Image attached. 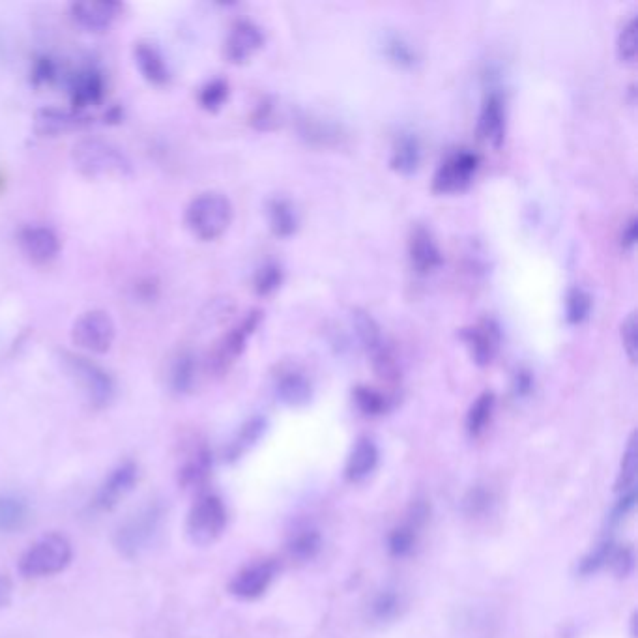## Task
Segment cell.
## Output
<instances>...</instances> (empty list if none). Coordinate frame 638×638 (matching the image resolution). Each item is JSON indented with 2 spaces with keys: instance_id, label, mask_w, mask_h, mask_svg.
<instances>
[{
  "instance_id": "cell-32",
  "label": "cell",
  "mask_w": 638,
  "mask_h": 638,
  "mask_svg": "<svg viewBox=\"0 0 638 638\" xmlns=\"http://www.w3.org/2000/svg\"><path fill=\"white\" fill-rule=\"evenodd\" d=\"M494 406H496V397H494L493 392H483L479 395L466 414L468 435L472 438H478L485 433V429L493 420Z\"/></svg>"
},
{
  "instance_id": "cell-45",
  "label": "cell",
  "mask_w": 638,
  "mask_h": 638,
  "mask_svg": "<svg viewBox=\"0 0 638 638\" xmlns=\"http://www.w3.org/2000/svg\"><path fill=\"white\" fill-rule=\"evenodd\" d=\"M251 124L257 130H274L277 126V105L272 100L259 103L251 115Z\"/></svg>"
},
{
  "instance_id": "cell-46",
  "label": "cell",
  "mask_w": 638,
  "mask_h": 638,
  "mask_svg": "<svg viewBox=\"0 0 638 638\" xmlns=\"http://www.w3.org/2000/svg\"><path fill=\"white\" fill-rule=\"evenodd\" d=\"M620 335H622V343H624L625 354L631 362H635L637 358V317L635 313H631L620 326Z\"/></svg>"
},
{
  "instance_id": "cell-2",
  "label": "cell",
  "mask_w": 638,
  "mask_h": 638,
  "mask_svg": "<svg viewBox=\"0 0 638 638\" xmlns=\"http://www.w3.org/2000/svg\"><path fill=\"white\" fill-rule=\"evenodd\" d=\"M73 547L70 539L51 532L32 543L19 560V573L27 579H44L62 573L72 564Z\"/></svg>"
},
{
  "instance_id": "cell-24",
  "label": "cell",
  "mask_w": 638,
  "mask_h": 638,
  "mask_svg": "<svg viewBox=\"0 0 638 638\" xmlns=\"http://www.w3.org/2000/svg\"><path fill=\"white\" fill-rule=\"evenodd\" d=\"M135 62H137L139 72L148 83H152L156 87L169 83V79H171L169 66L156 45L145 44V42L135 45Z\"/></svg>"
},
{
  "instance_id": "cell-14",
  "label": "cell",
  "mask_w": 638,
  "mask_h": 638,
  "mask_svg": "<svg viewBox=\"0 0 638 638\" xmlns=\"http://www.w3.org/2000/svg\"><path fill=\"white\" fill-rule=\"evenodd\" d=\"M479 137L493 146L500 148L506 141V103L498 90L485 94L478 120Z\"/></svg>"
},
{
  "instance_id": "cell-18",
  "label": "cell",
  "mask_w": 638,
  "mask_h": 638,
  "mask_svg": "<svg viewBox=\"0 0 638 638\" xmlns=\"http://www.w3.org/2000/svg\"><path fill=\"white\" fill-rule=\"evenodd\" d=\"M122 6L116 2H75L70 8L73 23L88 32H103L115 23Z\"/></svg>"
},
{
  "instance_id": "cell-34",
  "label": "cell",
  "mask_w": 638,
  "mask_h": 638,
  "mask_svg": "<svg viewBox=\"0 0 638 638\" xmlns=\"http://www.w3.org/2000/svg\"><path fill=\"white\" fill-rule=\"evenodd\" d=\"M494 502H496V496H494L493 489L485 483H476L464 494L461 508H463L466 517L479 519V517H485L487 513H491Z\"/></svg>"
},
{
  "instance_id": "cell-43",
  "label": "cell",
  "mask_w": 638,
  "mask_h": 638,
  "mask_svg": "<svg viewBox=\"0 0 638 638\" xmlns=\"http://www.w3.org/2000/svg\"><path fill=\"white\" fill-rule=\"evenodd\" d=\"M618 57L624 62H635L637 58V17H631L618 34Z\"/></svg>"
},
{
  "instance_id": "cell-7",
  "label": "cell",
  "mask_w": 638,
  "mask_h": 638,
  "mask_svg": "<svg viewBox=\"0 0 638 638\" xmlns=\"http://www.w3.org/2000/svg\"><path fill=\"white\" fill-rule=\"evenodd\" d=\"M479 156L468 148L453 150L436 169L433 191L436 195L463 193L478 173Z\"/></svg>"
},
{
  "instance_id": "cell-25",
  "label": "cell",
  "mask_w": 638,
  "mask_h": 638,
  "mask_svg": "<svg viewBox=\"0 0 638 638\" xmlns=\"http://www.w3.org/2000/svg\"><path fill=\"white\" fill-rule=\"evenodd\" d=\"M298 131L309 145L334 146L341 143L343 139V128L326 118L317 116H302L298 120Z\"/></svg>"
},
{
  "instance_id": "cell-35",
  "label": "cell",
  "mask_w": 638,
  "mask_h": 638,
  "mask_svg": "<svg viewBox=\"0 0 638 638\" xmlns=\"http://www.w3.org/2000/svg\"><path fill=\"white\" fill-rule=\"evenodd\" d=\"M637 470V436L633 433L629 436L624 455H622V464H620V472H618V479H616V493L625 494L637 491Z\"/></svg>"
},
{
  "instance_id": "cell-11",
  "label": "cell",
  "mask_w": 638,
  "mask_h": 638,
  "mask_svg": "<svg viewBox=\"0 0 638 638\" xmlns=\"http://www.w3.org/2000/svg\"><path fill=\"white\" fill-rule=\"evenodd\" d=\"M139 479V468L133 461H124L118 464L107 478L103 479L98 493L92 500V506L96 511H113V509L133 491Z\"/></svg>"
},
{
  "instance_id": "cell-19",
  "label": "cell",
  "mask_w": 638,
  "mask_h": 638,
  "mask_svg": "<svg viewBox=\"0 0 638 638\" xmlns=\"http://www.w3.org/2000/svg\"><path fill=\"white\" fill-rule=\"evenodd\" d=\"M380 463V451L378 446L367 436H362L356 440L352 450L348 453L347 464H345V478L348 483H363L365 479L371 478Z\"/></svg>"
},
{
  "instance_id": "cell-12",
  "label": "cell",
  "mask_w": 638,
  "mask_h": 638,
  "mask_svg": "<svg viewBox=\"0 0 638 638\" xmlns=\"http://www.w3.org/2000/svg\"><path fill=\"white\" fill-rule=\"evenodd\" d=\"M262 313L259 309L247 313L244 319L240 320L238 326H234L229 334L223 335V339L219 341L218 347L212 354V367L214 371H225L229 369L232 363L236 362L242 352L246 350L247 339L255 334V330L261 324Z\"/></svg>"
},
{
  "instance_id": "cell-33",
  "label": "cell",
  "mask_w": 638,
  "mask_h": 638,
  "mask_svg": "<svg viewBox=\"0 0 638 638\" xmlns=\"http://www.w3.org/2000/svg\"><path fill=\"white\" fill-rule=\"evenodd\" d=\"M195 378H197V362L195 356L191 352H182L174 358L171 365V375H169V384L173 388L174 393H189L195 386Z\"/></svg>"
},
{
  "instance_id": "cell-41",
  "label": "cell",
  "mask_w": 638,
  "mask_h": 638,
  "mask_svg": "<svg viewBox=\"0 0 638 638\" xmlns=\"http://www.w3.org/2000/svg\"><path fill=\"white\" fill-rule=\"evenodd\" d=\"M283 283V268L277 262H266L257 270L253 279V289L259 296L274 294Z\"/></svg>"
},
{
  "instance_id": "cell-42",
  "label": "cell",
  "mask_w": 638,
  "mask_h": 638,
  "mask_svg": "<svg viewBox=\"0 0 638 638\" xmlns=\"http://www.w3.org/2000/svg\"><path fill=\"white\" fill-rule=\"evenodd\" d=\"M384 49H386V57L401 68H412L418 62V55H416L414 47L399 34L388 36L384 42Z\"/></svg>"
},
{
  "instance_id": "cell-15",
  "label": "cell",
  "mask_w": 638,
  "mask_h": 638,
  "mask_svg": "<svg viewBox=\"0 0 638 638\" xmlns=\"http://www.w3.org/2000/svg\"><path fill=\"white\" fill-rule=\"evenodd\" d=\"M264 45L262 30L251 21H238L225 42V57L231 64H246Z\"/></svg>"
},
{
  "instance_id": "cell-9",
  "label": "cell",
  "mask_w": 638,
  "mask_h": 638,
  "mask_svg": "<svg viewBox=\"0 0 638 638\" xmlns=\"http://www.w3.org/2000/svg\"><path fill=\"white\" fill-rule=\"evenodd\" d=\"M277 571L279 566L276 560H259L247 564L232 577L229 592L240 601H257L268 592V588L276 580Z\"/></svg>"
},
{
  "instance_id": "cell-5",
  "label": "cell",
  "mask_w": 638,
  "mask_h": 638,
  "mask_svg": "<svg viewBox=\"0 0 638 638\" xmlns=\"http://www.w3.org/2000/svg\"><path fill=\"white\" fill-rule=\"evenodd\" d=\"M60 360L64 369L68 371V375L75 380V384H79L90 405L94 408H105L111 405L115 397V380L103 367L85 356L72 354V352H64Z\"/></svg>"
},
{
  "instance_id": "cell-48",
  "label": "cell",
  "mask_w": 638,
  "mask_h": 638,
  "mask_svg": "<svg viewBox=\"0 0 638 638\" xmlns=\"http://www.w3.org/2000/svg\"><path fill=\"white\" fill-rule=\"evenodd\" d=\"M532 388H534L532 373L526 371V369H519L517 375L513 378V392H515V395L517 397H526V395L532 393Z\"/></svg>"
},
{
  "instance_id": "cell-49",
  "label": "cell",
  "mask_w": 638,
  "mask_h": 638,
  "mask_svg": "<svg viewBox=\"0 0 638 638\" xmlns=\"http://www.w3.org/2000/svg\"><path fill=\"white\" fill-rule=\"evenodd\" d=\"M637 236V218H631L625 223L622 234H620V244L625 251H631L633 247L637 246Z\"/></svg>"
},
{
  "instance_id": "cell-21",
  "label": "cell",
  "mask_w": 638,
  "mask_h": 638,
  "mask_svg": "<svg viewBox=\"0 0 638 638\" xmlns=\"http://www.w3.org/2000/svg\"><path fill=\"white\" fill-rule=\"evenodd\" d=\"M369 620L377 625L395 624L403 618L406 610V597L399 588L386 586L373 595L369 603Z\"/></svg>"
},
{
  "instance_id": "cell-40",
  "label": "cell",
  "mask_w": 638,
  "mask_h": 638,
  "mask_svg": "<svg viewBox=\"0 0 638 638\" xmlns=\"http://www.w3.org/2000/svg\"><path fill=\"white\" fill-rule=\"evenodd\" d=\"M229 92H231V88L225 79H212L201 88L199 103L206 111L216 113L229 100Z\"/></svg>"
},
{
  "instance_id": "cell-20",
  "label": "cell",
  "mask_w": 638,
  "mask_h": 638,
  "mask_svg": "<svg viewBox=\"0 0 638 638\" xmlns=\"http://www.w3.org/2000/svg\"><path fill=\"white\" fill-rule=\"evenodd\" d=\"M212 463H214L212 453L204 444L193 448L189 451L188 457L184 459V463L180 464V468H178L180 487L188 489V491L203 489L204 483L212 474Z\"/></svg>"
},
{
  "instance_id": "cell-29",
  "label": "cell",
  "mask_w": 638,
  "mask_h": 638,
  "mask_svg": "<svg viewBox=\"0 0 638 638\" xmlns=\"http://www.w3.org/2000/svg\"><path fill=\"white\" fill-rule=\"evenodd\" d=\"M322 551V536L317 528H300L287 541V554L294 562H313Z\"/></svg>"
},
{
  "instance_id": "cell-17",
  "label": "cell",
  "mask_w": 638,
  "mask_h": 638,
  "mask_svg": "<svg viewBox=\"0 0 638 638\" xmlns=\"http://www.w3.org/2000/svg\"><path fill=\"white\" fill-rule=\"evenodd\" d=\"M70 96H72L73 111L83 115V109L102 103L105 96V79L102 72L88 66L70 79Z\"/></svg>"
},
{
  "instance_id": "cell-23",
  "label": "cell",
  "mask_w": 638,
  "mask_h": 638,
  "mask_svg": "<svg viewBox=\"0 0 638 638\" xmlns=\"http://www.w3.org/2000/svg\"><path fill=\"white\" fill-rule=\"evenodd\" d=\"M88 124L87 118L75 111H62V109H42L34 118V130L42 137H57L68 131L79 130Z\"/></svg>"
},
{
  "instance_id": "cell-30",
  "label": "cell",
  "mask_w": 638,
  "mask_h": 638,
  "mask_svg": "<svg viewBox=\"0 0 638 638\" xmlns=\"http://www.w3.org/2000/svg\"><path fill=\"white\" fill-rule=\"evenodd\" d=\"M266 425H268V421H266V418H262V416L249 418V420L240 427L238 435L234 436V440L229 444V448L225 451V459H227L229 463L238 461L247 450H251V448L261 440L262 435L266 433Z\"/></svg>"
},
{
  "instance_id": "cell-4",
  "label": "cell",
  "mask_w": 638,
  "mask_h": 638,
  "mask_svg": "<svg viewBox=\"0 0 638 638\" xmlns=\"http://www.w3.org/2000/svg\"><path fill=\"white\" fill-rule=\"evenodd\" d=\"M231 221V201L216 191H208L193 199L186 212L189 231L204 242L218 240L229 229Z\"/></svg>"
},
{
  "instance_id": "cell-44",
  "label": "cell",
  "mask_w": 638,
  "mask_h": 638,
  "mask_svg": "<svg viewBox=\"0 0 638 638\" xmlns=\"http://www.w3.org/2000/svg\"><path fill=\"white\" fill-rule=\"evenodd\" d=\"M609 566L618 579H627L635 569V551L629 545L614 547L610 554Z\"/></svg>"
},
{
  "instance_id": "cell-16",
  "label": "cell",
  "mask_w": 638,
  "mask_h": 638,
  "mask_svg": "<svg viewBox=\"0 0 638 638\" xmlns=\"http://www.w3.org/2000/svg\"><path fill=\"white\" fill-rule=\"evenodd\" d=\"M19 246L30 261L47 264L57 259L60 240L57 232L45 225H29L19 232Z\"/></svg>"
},
{
  "instance_id": "cell-10",
  "label": "cell",
  "mask_w": 638,
  "mask_h": 638,
  "mask_svg": "<svg viewBox=\"0 0 638 638\" xmlns=\"http://www.w3.org/2000/svg\"><path fill=\"white\" fill-rule=\"evenodd\" d=\"M461 339L470 350L472 360L479 367H487L494 362L502 347V332L494 319H479L476 324L461 330Z\"/></svg>"
},
{
  "instance_id": "cell-37",
  "label": "cell",
  "mask_w": 638,
  "mask_h": 638,
  "mask_svg": "<svg viewBox=\"0 0 638 638\" xmlns=\"http://www.w3.org/2000/svg\"><path fill=\"white\" fill-rule=\"evenodd\" d=\"M352 397H354L356 406L360 408V412H363L365 416L377 418L390 410V399L371 386H356Z\"/></svg>"
},
{
  "instance_id": "cell-13",
  "label": "cell",
  "mask_w": 638,
  "mask_h": 638,
  "mask_svg": "<svg viewBox=\"0 0 638 638\" xmlns=\"http://www.w3.org/2000/svg\"><path fill=\"white\" fill-rule=\"evenodd\" d=\"M408 259L416 274L429 276L444 262L442 251L436 244L433 232L423 225H416L408 238Z\"/></svg>"
},
{
  "instance_id": "cell-38",
  "label": "cell",
  "mask_w": 638,
  "mask_h": 638,
  "mask_svg": "<svg viewBox=\"0 0 638 638\" xmlns=\"http://www.w3.org/2000/svg\"><path fill=\"white\" fill-rule=\"evenodd\" d=\"M594 307V300L588 290L582 287H573L566 296V319L569 324L579 326L582 322L590 319Z\"/></svg>"
},
{
  "instance_id": "cell-47",
  "label": "cell",
  "mask_w": 638,
  "mask_h": 638,
  "mask_svg": "<svg viewBox=\"0 0 638 638\" xmlns=\"http://www.w3.org/2000/svg\"><path fill=\"white\" fill-rule=\"evenodd\" d=\"M58 77L57 64L49 57H42L36 60L32 68V81L34 85H51Z\"/></svg>"
},
{
  "instance_id": "cell-6",
  "label": "cell",
  "mask_w": 638,
  "mask_h": 638,
  "mask_svg": "<svg viewBox=\"0 0 638 638\" xmlns=\"http://www.w3.org/2000/svg\"><path fill=\"white\" fill-rule=\"evenodd\" d=\"M227 508L216 494H203L191 506L186 521L189 541L195 547H208L223 536L227 528Z\"/></svg>"
},
{
  "instance_id": "cell-28",
  "label": "cell",
  "mask_w": 638,
  "mask_h": 638,
  "mask_svg": "<svg viewBox=\"0 0 638 638\" xmlns=\"http://www.w3.org/2000/svg\"><path fill=\"white\" fill-rule=\"evenodd\" d=\"M352 324L356 335L362 343V347L367 350V354L373 358L378 352H382L384 348H388V343L382 335V330L378 326L377 320L373 319L367 311L362 309H354L352 311Z\"/></svg>"
},
{
  "instance_id": "cell-39",
  "label": "cell",
  "mask_w": 638,
  "mask_h": 638,
  "mask_svg": "<svg viewBox=\"0 0 638 638\" xmlns=\"http://www.w3.org/2000/svg\"><path fill=\"white\" fill-rule=\"evenodd\" d=\"M614 539L607 537L603 539L594 551L588 552L582 560L579 562V573L582 577H590L597 573L599 569H603L605 566H609V558L612 551H614Z\"/></svg>"
},
{
  "instance_id": "cell-31",
  "label": "cell",
  "mask_w": 638,
  "mask_h": 638,
  "mask_svg": "<svg viewBox=\"0 0 638 638\" xmlns=\"http://www.w3.org/2000/svg\"><path fill=\"white\" fill-rule=\"evenodd\" d=\"M268 221H270V229L279 238H289L298 229L296 210L283 197H276L268 203Z\"/></svg>"
},
{
  "instance_id": "cell-1",
  "label": "cell",
  "mask_w": 638,
  "mask_h": 638,
  "mask_svg": "<svg viewBox=\"0 0 638 638\" xmlns=\"http://www.w3.org/2000/svg\"><path fill=\"white\" fill-rule=\"evenodd\" d=\"M165 519V508L161 502H148L118 526L115 534L116 551L124 558L135 560L148 551L156 537L160 536Z\"/></svg>"
},
{
  "instance_id": "cell-8",
  "label": "cell",
  "mask_w": 638,
  "mask_h": 638,
  "mask_svg": "<svg viewBox=\"0 0 638 638\" xmlns=\"http://www.w3.org/2000/svg\"><path fill=\"white\" fill-rule=\"evenodd\" d=\"M115 322L105 311H88L75 320L73 343L92 354H105L115 343Z\"/></svg>"
},
{
  "instance_id": "cell-3",
  "label": "cell",
  "mask_w": 638,
  "mask_h": 638,
  "mask_svg": "<svg viewBox=\"0 0 638 638\" xmlns=\"http://www.w3.org/2000/svg\"><path fill=\"white\" fill-rule=\"evenodd\" d=\"M73 163L88 178H128L133 174L128 156L100 139H83L73 146Z\"/></svg>"
},
{
  "instance_id": "cell-22",
  "label": "cell",
  "mask_w": 638,
  "mask_h": 638,
  "mask_svg": "<svg viewBox=\"0 0 638 638\" xmlns=\"http://www.w3.org/2000/svg\"><path fill=\"white\" fill-rule=\"evenodd\" d=\"M277 399L292 408L305 406L313 397V386L309 378L298 369H283L276 378Z\"/></svg>"
},
{
  "instance_id": "cell-26",
  "label": "cell",
  "mask_w": 638,
  "mask_h": 638,
  "mask_svg": "<svg viewBox=\"0 0 638 638\" xmlns=\"http://www.w3.org/2000/svg\"><path fill=\"white\" fill-rule=\"evenodd\" d=\"M420 163V139L414 133H401L393 143L392 158H390L393 171L408 176L420 169Z\"/></svg>"
},
{
  "instance_id": "cell-27",
  "label": "cell",
  "mask_w": 638,
  "mask_h": 638,
  "mask_svg": "<svg viewBox=\"0 0 638 638\" xmlns=\"http://www.w3.org/2000/svg\"><path fill=\"white\" fill-rule=\"evenodd\" d=\"M30 521V506L15 494H0V534L21 532Z\"/></svg>"
},
{
  "instance_id": "cell-50",
  "label": "cell",
  "mask_w": 638,
  "mask_h": 638,
  "mask_svg": "<svg viewBox=\"0 0 638 638\" xmlns=\"http://www.w3.org/2000/svg\"><path fill=\"white\" fill-rule=\"evenodd\" d=\"M12 594V584L4 575H0V607H4Z\"/></svg>"
},
{
  "instance_id": "cell-36",
  "label": "cell",
  "mask_w": 638,
  "mask_h": 638,
  "mask_svg": "<svg viewBox=\"0 0 638 638\" xmlns=\"http://www.w3.org/2000/svg\"><path fill=\"white\" fill-rule=\"evenodd\" d=\"M418 536H420V528L405 519L390 532V536H388V551H390L393 558H406L416 549Z\"/></svg>"
}]
</instances>
